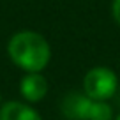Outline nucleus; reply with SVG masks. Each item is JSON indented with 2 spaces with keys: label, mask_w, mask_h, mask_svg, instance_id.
Here are the masks:
<instances>
[{
  "label": "nucleus",
  "mask_w": 120,
  "mask_h": 120,
  "mask_svg": "<svg viewBox=\"0 0 120 120\" xmlns=\"http://www.w3.org/2000/svg\"><path fill=\"white\" fill-rule=\"evenodd\" d=\"M88 120H113V109L106 101H94L90 106Z\"/></svg>",
  "instance_id": "nucleus-6"
},
{
  "label": "nucleus",
  "mask_w": 120,
  "mask_h": 120,
  "mask_svg": "<svg viewBox=\"0 0 120 120\" xmlns=\"http://www.w3.org/2000/svg\"><path fill=\"white\" fill-rule=\"evenodd\" d=\"M111 14H113V19L116 21V25H120V0H113Z\"/></svg>",
  "instance_id": "nucleus-7"
},
{
  "label": "nucleus",
  "mask_w": 120,
  "mask_h": 120,
  "mask_svg": "<svg viewBox=\"0 0 120 120\" xmlns=\"http://www.w3.org/2000/svg\"><path fill=\"white\" fill-rule=\"evenodd\" d=\"M21 95L28 102H39L48 94V81L41 72H28L19 83Z\"/></svg>",
  "instance_id": "nucleus-4"
},
{
  "label": "nucleus",
  "mask_w": 120,
  "mask_h": 120,
  "mask_svg": "<svg viewBox=\"0 0 120 120\" xmlns=\"http://www.w3.org/2000/svg\"><path fill=\"white\" fill-rule=\"evenodd\" d=\"M115 120H120V115H118V116H116V118H115Z\"/></svg>",
  "instance_id": "nucleus-8"
},
{
  "label": "nucleus",
  "mask_w": 120,
  "mask_h": 120,
  "mask_svg": "<svg viewBox=\"0 0 120 120\" xmlns=\"http://www.w3.org/2000/svg\"><path fill=\"white\" fill-rule=\"evenodd\" d=\"M7 53L12 62L26 72H41L51 56L48 41L32 30L16 32L9 39Z\"/></svg>",
  "instance_id": "nucleus-1"
},
{
  "label": "nucleus",
  "mask_w": 120,
  "mask_h": 120,
  "mask_svg": "<svg viewBox=\"0 0 120 120\" xmlns=\"http://www.w3.org/2000/svg\"><path fill=\"white\" fill-rule=\"evenodd\" d=\"M116 74L108 67H94L83 78V90L94 101H108L116 92Z\"/></svg>",
  "instance_id": "nucleus-2"
},
{
  "label": "nucleus",
  "mask_w": 120,
  "mask_h": 120,
  "mask_svg": "<svg viewBox=\"0 0 120 120\" xmlns=\"http://www.w3.org/2000/svg\"><path fill=\"white\" fill-rule=\"evenodd\" d=\"M0 120H42L32 106L18 101H7L0 106Z\"/></svg>",
  "instance_id": "nucleus-5"
},
{
  "label": "nucleus",
  "mask_w": 120,
  "mask_h": 120,
  "mask_svg": "<svg viewBox=\"0 0 120 120\" xmlns=\"http://www.w3.org/2000/svg\"><path fill=\"white\" fill-rule=\"evenodd\" d=\"M92 102H94V99H90L86 94L69 92L62 99L60 109H62V113H64V116L67 120H88Z\"/></svg>",
  "instance_id": "nucleus-3"
}]
</instances>
